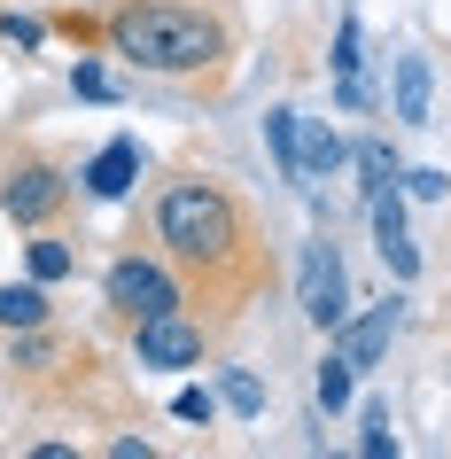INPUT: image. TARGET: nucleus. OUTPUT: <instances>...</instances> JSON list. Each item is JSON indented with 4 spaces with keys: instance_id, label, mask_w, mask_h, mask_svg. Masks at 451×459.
Returning a JSON list of instances; mask_svg holds the SVG:
<instances>
[{
    "instance_id": "obj_1",
    "label": "nucleus",
    "mask_w": 451,
    "mask_h": 459,
    "mask_svg": "<svg viewBox=\"0 0 451 459\" xmlns=\"http://www.w3.org/2000/svg\"><path fill=\"white\" fill-rule=\"evenodd\" d=\"M148 242L171 257V273L187 281V296L211 304L203 312L211 327H234L265 296V281H273V249H265L249 203L234 187H218V179H203V171L164 179L156 211H148Z\"/></svg>"
},
{
    "instance_id": "obj_2",
    "label": "nucleus",
    "mask_w": 451,
    "mask_h": 459,
    "mask_svg": "<svg viewBox=\"0 0 451 459\" xmlns=\"http://www.w3.org/2000/svg\"><path fill=\"white\" fill-rule=\"evenodd\" d=\"M101 48L148 78H203L234 55V24L203 0H125L101 24Z\"/></svg>"
},
{
    "instance_id": "obj_3",
    "label": "nucleus",
    "mask_w": 451,
    "mask_h": 459,
    "mask_svg": "<svg viewBox=\"0 0 451 459\" xmlns=\"http://www.w3.org/2000/svg\"><path fill=\"white\" fill-rule=\"evenodd\" d=\"M101 304H109V319L141 327V319L179 312V304H187V281L171 273L164 249H125V257H109V273H101Z\"/></svg>"
},
{
    "instance_id": "obj_4",
    "label": "nucleus",
    "mask_w": 451,
    "mask_h": 459,
    "mask_svg": "<svg viewBox=\"0 0 451 459\" xmlns=\"http://www.w3.org/2000/svg\"><path fill=\"white\" fill-rule=\"evenodd\" d=\"M63 211H71V171L55 164L48 148H16V164L0 171V218L24 226V234H39Z\"/></svg>"
},
{
    "instance_id": "obj_5",
    "label": "nucleus",
    "mask_w": 451,
    "mask_h": 459,
    "mask_svg": "<svg viewBox=\"0 0 451 459\" xmlns=\"http://www.w3.org/2000/svg\"><path fill=\"white\" fill-rule=\"evenodd\" d=\"M211 342H218V327L179 304V312L133 327V359H141V374H195V366L211 359Z\"/></svg>"
},
{
    "instance_id": "obj_6",
    "label": "nucleus",
    "mask_w": 451,
    "mask_h": 459,
    "mask_svg": "<svg viewBox=\"0 0 451 459\" xmlns=\"http://www.w3.org/2000/svg\"><path fill=\"white\" fill-rule=\"evenodd\" d=\"M296 296H304V319L319 327V335H334L343 319H351V281H343V249L319 234V242H304V273H296Z\"/></svg>"
},
{
    "instance_id": "obj_7",
    "label": "nucleus",
    "mask_w": 451,
    "mask_h": 459,
    "mask_svg": "<svg viewBox=\"0 0 451 459\" xmlns=\"http://www.w3.org/2000/svg\"><path fill=\"white\" fill-rule=\"evenodd\" d=\"M86 359H94V351L48 319V327H24V335H16V359L8 366H16L24 382H55V374H71V366H86Z\"/></svg>"
},
{
    "instance_id": "obj_8",
    "label": "nucleus",
    "mask_w": 451,
    "mask_h": 459,
    "mask_svg": "<svg viewBox=\"0 0 451 459\" xmlns=\"http://www.w3.org/2000/svg\"><path fill=\"white\" fill-rule=\"evenodd\" d=\"M389 335H397V304H374V312H358L334 327V351L358 366V374H374L381 359H389Z\"/></svg>"
},
{
    "instance_id": "obj_9",
    "label": "nucleus",
    "mask_w": 451,
    "mask_h": 459,
    "mask_svg": "<svg viewBox=\"0 0 451 459\" xmlns=\"http://www.w3.org/2000/svg\"><path fill=\"white\" fill-rule=\"evenodd\" d=\"M366 211H374V242H381V257H389V273L412 281V273H421V249L404 242V195L381 187V195H366Z\"/></svg>"
},
{
    "instance_id": "obj_10",
    "label": "nucleus",
    "mask_w": 451,
    "mask_h": 459,
    "mask_svg": "<svg viewBox=\"0 0 451 459\" xmlns=\"http://www.w3.org/2000/svg\"><path fill=\"white\" fill-rule=\"evenodd\" d=\"M133 179H141V141H133V133H117V141L86 164V195H94V203H125V195H133Z\"/></svg>"
},
{
    "instance_id": "obj_11",
    "label": "nucleus",
    "mask_w": 451,
    "mask_h": 459,
    "mask_svg": "<svg viewBox=\"0 0 451 459\" xmlns=\"http://www.w3.org/2000/svg\"><path fill=\"white\" fill-rule=\"evenodd\" d=\"M334 101L343 109H366V31H358V16H343L334 24Z\"/></svg>"
},
{
    "instance_id": "obj_12",
    "label": "nucleus",
    "mask_w": 451,
    "mask_h": 459,
    "mask_svg": "<svg viewBox=\"0 0 451 459\" xmlns=\"http://www.w3.org/2000/svg\"><path fill=\"white\" fill-rule=\"evenodd\" d=\"M265 141H273L281 179H288V187H304V117H296V109H265Z\"/></svg>"
},
{
    "instance_id": "obj_13",
    "label": "nucleus",
    "mask_w": 451,
    "mask_h": 459,
    "mask_svg": "<svg viewBox=\"0 0 451 459\" xmlns=\"http://www.w3.org/2000/svg\"><path fill=\"white\" fill-rule=\"evenodd\" d=\"M55 304H48V281H8L0 289V327L8 335H24V327H48Z\"/></svg>"
},
{
    "instance_id": "obj_14",
    "label": "nucleus",
    "mask_w": 451,
    "mask_h": 459,
    "mask_svg": "<svg viewBox=\"0 0 451 459\" xmlns=\"http://www.w3.org/2000/svg\"><path fill=\"white\" fill-rule=\"evenodd\" d=\"M428 101H436L428 55H397V117H404V125H428Z\"/></svg>"
},
{
    "instance_id": "obj_15",
    "label": "nucleus",
    "mask_w": 451,
    "mask_h": 459,
    "mask_svg": "<svg viewBox=\"0 0 451 459\" xmlns=\"http://www.w3.org/2000/svg\"><path fill=\"white\" fill-rule=\"evenodd\" d=\"M24 257H31V281H48V289H55V281H71V273H78V249L63 242L55 226H39V234H31V249H24Z\"/></svg>"
},
{
    "instance_id": "obj_16",
    "label": "nucleus",
    "mask_w": 451,
    "mask_h": 459,
    "mask_svg": "<svg viewBox=\"0 0 451 459\" xmlns=\"http://www.w3.org/2000/svg\"><path fill=\"white\" fill-rule=\"evenodd\" d=\"M351 382H358V366L343 359V351H327V359H319V374H311V397H319V412H343V405H351Z\"/></svg>"
},
{
    "instance_id": "obj_17",
    "label": "nucleus",
    "mask_w": 451,
    "mask_h": 459,
    "mask_svg": "<svg viewBox=\"0 0 451 459\" xmlns=\"http://www.w3.org/2000/svg\"><path fill=\"white\" fill-rule=\"evenodd\" d=\"M343 156H351V148H343V133H327V125H304V187H311V179H327Z\"/></svg>"
},
{
    "instance_id": "obj_18",
    "label": "nucleus",
    "mask_w": 451,
    "mask_h": 459,
    "mask_svg": "<svg viewBox=\"0 0 451 459\" xmlns=\"http://www.w3.org/2000/svg\"><path fill=\"white\" fill-rule=\"evenodd\" d=\"M358 187L366 195H381V187H397V156H389V141H358Z\"/></svg>"
},
{
    "instance_id": "obj_19",
    "label": "nucleus",
    "mask_w": 451,
    "mask_h": 459,
    "mask_svg": "<svg viewBox=\"0 0 451 459\" xmlns=\"http://www.w3.org/2000/svg\"><path fill=\"white\" fill-rule=\"evenodd\" d=\"M358 459H397V429H389V405L366 412V429H358Z\"/></svg>"
},
{
    "instance_id": "obj_20",
    "label": "nucleus",
    "mask_w": 451,
    "mask_h": 459,
    "mask_svg": "<svg viewBox=\"0 0 451 459\" xmlns=\"http://www.w3.org/2000/svg\"><path fill=\"white\" fill-rule=\"evenodd\" d=\"M226 412H241V420H257V412H265V382L249 374V366L226 374Z\"/></svg>"
},
{
    "instance_id": "obj_21",
    "label": "nucleus",
    "mask_w": 451,
    "mask_h": 459,
    "mask_svg": "<svg viewBox=\"0 0 451 459\" xmlns=\"http://www.w3.org/2000/svg\"><path fill=\"white\" fill-rule=\"evenodd\" d=\"M39 39H48V24H39V16H0V48H39Z\"/></svg>"
},
{
    "instance_id": "obj_22",
    "label": "nucleus",
    "mask_w": 451,
    "mask_h": 459,
    "mask_svg": "<svg viewBox=\"0 0 451 459\" xmlns=\"http://www.w3.org/2000/svg\"><path fill=\"white\" fill-rule=\"evenodd\" d=\"M171 412H179V420H203V429H211V420H218V397H211V389H179V397H171Z\"/></svg>"
},
{
    "instance_id": "obj_23",
    "label": "nucleus",
    "mask_w": 451,
    "mask_h": 459,
    "mask_svg": "<svg viewBox=\"0 0 451 459\" xmlns=\"http://www.w3.org/2000/svg\"><path fill=\"white\" fill-rule=\"evenodd\" d=\"M404 195H412V203H444L451 179H444V171H404Z\"/></svg>"
},
{
    "instance_id": "obj_24",
    "label": "nucleus",
    "mask_w": 451,
    "mask_h": 459,
    "mask_svg": "<svg viewBox=\"0 0 451 459\" xmlns=\"http://www.w3.org/2000/svg\"><path fill=\"white\" fill-rule=\"evenodd\" d=\"M71 86H78L86 101H109V94H117V86L101 78V63H78V71H71Z\"/></svg>"
}]
</instances>
